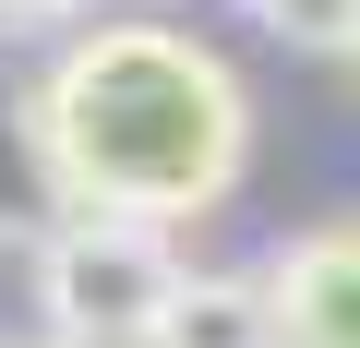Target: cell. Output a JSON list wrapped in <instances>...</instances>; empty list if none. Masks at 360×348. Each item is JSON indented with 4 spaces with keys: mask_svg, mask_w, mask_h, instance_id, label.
<instances>
[{
    "mask_svg": "<svg viewBox=\"0 0 360 348\" xmlns=\"http://www.w3.org/2000/svg\"><path fill=\"white\" fill-rule=\"evenodd\" d=\"M25 144L60 181V205H120V217L180 228V217H217L240 193L252 96L180 25H96L25 96Z\"/></svg>",
    "mask_w": 360,
    "mask_h": 348,
    "instance_id": "1",
    "label": "cell"
},
{
    "mask_svg": "<svg viewBox=\"0 0 360 348\" xmlns=\"http://www.w3.org/2000/svg\"><path fill=\"white\" fill-rule=\"evenodd\" d=\"M168 288H180V264H168V228L156 217L60 205V228L37 240V312L72 348H144L156 312H168Z\"/></svg>",
    "mask_w": 360,
    "mask_h": 348,
    "instance_id": "2",
    "label": "cell"
},
{
    "mask_svg": "<svg viewBox=\"0 0 360 348\" xmlns=\"http://www.w3.org/2000/svg\"><path fill=\"white\" fill-rule=\"evenodd\" d=\"M264 348H360V217H324V228L276 240Z\"/></svg>",
    "mask_w": 360,
    "mask_h": 348,
    "instance_id": "3",
    "label": "cell"
},
{
    "mask_svg": "<svg viewBox=\"0 0 360 348\" xmlns=\"http://www.w3.org/2000/svg\"><path fill=\"white\" fill-rule=\"evenodd\" d=\"M144 348H264V276H180Z\"/></svg>",
    "mask_w": 360,
    "mask_h": 348,
    "instance_id": "4",
    "label": "cell"
},
{
    "mask_svg": "<svg viewBox=\"0 0 360 348\" xmlns=\"http://www.w3.org/2000/svg\"><path fill=\"white\" fill-rule=\"evenodd\" d=\"M240 13H252L264 37H288V49H336V37H348V0H240Z\"/></svg>",
    "mask_w": 360,
    "mask_h": 348,
    "instance_id": "5",
    "label": "cell"
},
{
    "mask_svg": "<svg viewBox=\"0 0 360 348\" xmlns=\"http://www.w3.org/2000/svg\"><path fill=\"white\" fill-rule=\"evenodd\" d=\"M72 13H96V0H0V25H72Z\"/></svg>",
    "mask_w": 360,
    "mask_h": 348,
    "instance_id": "6",
    "label": "cell"
},
{
    "mask_svg": "<svg viewBox=\"0 0 360 348\" xmlns=\"http://www.w3.org/2000/svg\"><path fill=\"white\" fill-rule=\"evenodd\" d=\"M336 60H348V72H360V0H348V37H336Z\"/></svg>",
    "mask_w": 360,
    "mask_h": 348,
    "instance_id": "7",
    "label": "cell"
},
{
    "mask_svg": "<svg viewBox=\"0 0 360 348\" xmlns=\"http://www.w3.org/2000/svg\"><path fill=\"white\" fill-rule=\"evenodd\" d=\"M60 348H72V336H60Z\"/></svg>",
    "mask_w": 360,
    "mask_h": 348,
    "instance_id": "8",
    "label": "cell"
}]
</instances>
